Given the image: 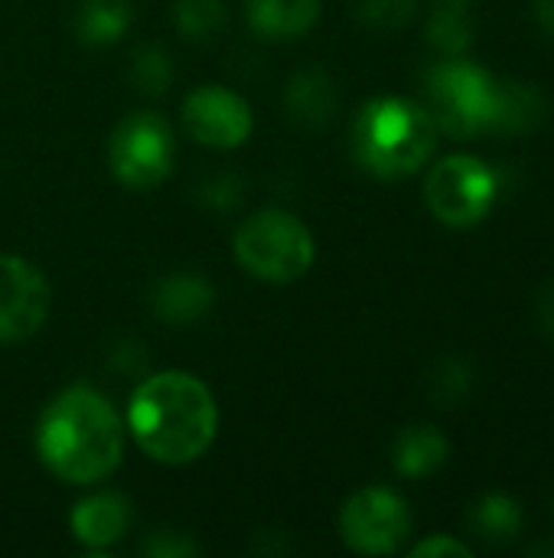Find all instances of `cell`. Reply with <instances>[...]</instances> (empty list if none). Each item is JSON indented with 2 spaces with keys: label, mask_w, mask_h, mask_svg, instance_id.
Masks as SVG:
<instances>
[{
  "label": "cell",
  "mask_w": 554,
  "mask_h": 558,
  "mask_svg": "<svg viewBox=\"0 0 554 558\" xmlns=\"http://www.w3.org/2000/svg\"><path fill=\"white\" fill-rule=\"evenodd\" d=\"M496 78L467 56H444L424 72V108L451 137L490 134Z\"/></svg>",
  "instance_id": "cell-5"
},
{
  "label": "cell",
  "mask_w": 554,
  "mask_h": 558,
  "mask_svg": "<svg viewBox=\"0 0 554 558\" xmlns=\"http://www.w3.org/2000/svg\"><path fill=\"white\" fill-rule=\"evenodd\" d=\"M415 16V0H362L359 20L376 33H398Z\"/></svg>",
  "instance_id": "cell-23"
},
{
  "label": "cell",
  "mask_w": 554,
  "mask_h": 558,
  "mask_svg": "<svg viewBox=\"0 0 554 558\" xmlns=\"http://www.w3.org/2000/svg\"><path fill=\"white\" fill-rule=\"evenodd\" d=\"M183 128L202 147L235 150L251 137L255 121L238 92L225 85H199L183 98Z\"/></svg>",
  "instance_id": "cell-9"
},
{
  "label": "cell",
  "mask_w": 554,
  "mask_h": 558,
  "mask_svg": "<svg viewBox=\"0 0 554 558\" xmlns=\"http://www.w3.org/2000/svg\"><path fill=\"white\" fill-rule=\"evenodd\" d=\"M284 108L297 128L323 131L340 111V92H336L333 75L320 65L297 69L284 88Z\"/></svg>",
  "instance_id": "cell-12"
},
{
  "label": "cell",
  "mask_w": 554,
  "mask_h": 558,
  "mask_svg": "<svg viewBox=\"0 0 554 558\" xmlns=\"http://www.w3.org/2000/svg\"><path fill=\"white\" fill-rule=\"evenodd\" d=\"M131 20H134L131 0H78L72 26L85 46L101 49L118 43L127 33Z\"/></svg>",
  "instance_id": "cell-18"
},
{
  "label": "cell",
  "mask_w": 554,
  "mask_h": 558,
  "mask_svg": "<svg viewBox=\"0 0 554 558\" xmlns=\"http://www.w3.org/2000/svg\"><path fill=\"white\" fill-rule=\"evenodd\" d=\"M428 43L441 56H467L473 46V0H431Z\"/></svg>",
  "instance_id": "cell-19"
},
{
  "label": "cell",
  "mask_w": 554,
  "mask_h": 558,
  "mask_svg": "<svg viewBox=\"0 0 554 558\" xmlns=\"http://www.w3.org/2000/svg\"><path fill=\"white\" fill-rule=\"evenodd\" d=\"M438 124L421 101L382 95L359 108L353 121V154L379 180L418 173L438 147Z\"/></svg>",
  "instance_id": "cell-3"
},
{
  "label": "cell",
  "mask_w": 554,
  "mask_h": 558,
  "mask_svg": "<svg viewBox=\"0 0 554 558\" xmlns=\"http://www.w3.org/2000/svg\"><path fill=\"white\" fill-rule=\"evenodd\" d=\"M36 454L52 477L88 487L118 471L124 425L98 389L69 386L39 415Z\"/></svg>",
  "instance_id": "cell-1"
},
{
  "label": "cell",
  "mask_w": 554,
  "mask_h": 558,
  "mask_svg": "<svg viewBox=\"0 0 554 558\" xmlns=\"http://www.w3.org/2000/svg\"><path fill=\"white\" fill-rule=\"evenodd\" d=\"M340 536L359 556H395L411 536V510L389 487L356 490L340 510Z\"/></svg>",
  "instance_id": "cell-8"
},
{
  "label": "cell",
  "mask_w": 554,
  "mask_h": 558,
  "mask_svg": "<svg viewBox=\"0 0 554 558\" xmlns=\"http://www.w3.org/2000/svg\"><path fill=\"white\" fill-rule=\"evenodd\" d=\"M248 26L271 43L297 39L320 20V0H248Z\"/></svg>",
  "instance_id": "cell-15"
},
{
  "label": "cell",
  "mask_w": 554,
  "mask_h": 558,
  "mask_svg": "<svg viewBox=\"0 0 554 558\" xmlns=\"http://www.w3.org/2000/svg\"><path fill=\"white\" fill-rule=\"evenodd\" d=\"M503 193V173L473 157L451 154L438 160L424 177V203L431 216L447 229H473L480 226Z\"/></svg>",
  "instance_id": "cell-6"
},
{
  "label": "cell",
  "mask_w": 554,
  "mask_h": 558,
  "mask_svg": "<svg viewBox=\"0 0 554 558\" xmlns=\"http://www.w3.org/2000/svg\"><path fill=\"white\" fill-rule=\"evenodd\" d=\"M411 558H473V549L457 536L438 533V536H428L418 546H411Z\"/></svg>",
  "instance_id": "cell-25"
},
{
  "label": "cell",
  "mask_w": 554,
  "mask_h": 558,
  "mask_svg": "<svg viewBox=\"0 0 554 558\" xmlns=\"http://www.w3.org/2000/svg\"><path fill=\"white\" fill-rule=\"evenodd\" d=\"M535 317L542 333L554 340V281H549L539 294H535Z\"/></svg>",
  "instance_id": "cell-26"
},
{
  "label": "cell",
  "mask_w": 554,
  "mask_h": 558,
  "mask_svg": "<svg viewBox=\"0 0 554 558\" xmlns=\"http://www.w3.org/2000/svg\"><path fill=\"white\" fill-rule=\"evenodd\" d=\"M176 160L170 124L153 111L127 114L108 141V167L127 190H150L163 183Z\"/></svg>",
  "instance_id": "cell-7"
},
{
  "label": "cell",
  "mask_w": 554,
  "mask_h": 558,
  "mask_svg": "<svg viewBox=\"0 0 554 558\" xmlns=\"http://www.w3.org/2000/svg\"><path fill=\"white\" fill-rule=\"evenodd\" d=\"M473 366L464 360V356H444L434 369H431V379H428V392L438 405L451 409V405H460L470 389H473Z\"/></svg>",
  "instance_id": "cell-21"
},
{
  "label": "cell",
  "mask_w": 554,
  "mask_h": 558,
  "mask_svg": "<svg viewBox=\"0 0 554 558\" xmlns=\"http://www.w3.org/2000/svg\"><path fill=\"white\" fill-rule=\"evenodd\" d=\"M131 517H134L131 500L124 494L101 490V494H91L72 507L69 530L75 536V543L85 549H111L127 536Z\"/></svg>",
  "instance_id": "cell-11"
},
{
  "label": "cell",
  "mask_w": 554,
  "mask_h": 558,
  "mask_svg": "<svg viewBox=\"0 0 554 558\" xmlns=\"http://www.w3.org/2000/svg\"><path fill=\"white\" fill-rule=\"evenodd\" d=\"M127 428L137 448L160 464L183 468L199 461L219 432L216 396L193 373L167 369L147 376L127 405Z\"/></svg>",
  "instance_id": "cell-2"
},
{
  "label": "cell",
  "mask_w": 554,
  "mask_h": 558,
  "mask_svg": "<svg viewBox=\"0 0 554 558\" xmlns=\"http://www.w3.org/2000/svg\"><path fill=\"white\" fill-rule=\"evenodd\" d=\"M127 78H131V85H134L140 95H163V92L170 88V82H173L170 52L160 49V46H140V49L131 56Z\"/></svg>",
  "instance_id": "cell-22"
},
{
  "label": "cell",
  "mask_w": 554,
  "mask_h": 558,
  "mask_svg": "<svg viewBox=\"0 0 554 558\" xmlns=\"http://www.w3.org/2000/svg\"><path fill=\"white\" fill-rule=\"evenodd\" d=\"M140 553L150 558H193L199 556V546L180 530H157L144 539Z\"/></svg>",
  "instance_id": "cell-24"
},
{
  "label": "cell",
  "mask_w": 554,
  "mask_h": 558,
  "mask_svg": "<svg viewBox=\"0 0 554 558\" xmlns=\"http://www.w3.org/2000/svg\"><path fill=\"white\" fill-rule=\"evenodd\" d=\"M52 307L46 275L16 255H0V343L33 337Z\"/></svg>",
  "instance_id": "cell-10"
},
{
  "label": "cell",
  "mask_w": 554,
  "mask_h": 558,
  "mask_svg": "<svg viewBox=\"0 0 554 558\" xmlns=\"http://www.w3.org/2000/svg\"><path fill=\"white\" fill-rule=\"evenodd\" d=\"M451 445L434 425H408L392 445V468L408 481H424L447 464Z\"/></svg>",
  "instance_id": "cell-16"
},
{
  "label": "cell",
  "mask_w": 554,
  "mask_h": 558,
  "mask_svg": "<svg viewBox=\"0 0 554 558\" xmlns=\"http://www.w3.org/2000/svg\"><path fill=\"white\" fill-rule=\"evenodd\" d=\"M549 118V98L535 82H496V105H493V121H490V134H532L535 128H542Z\"/></svg>",
  "instance_id": "cell-14"
},
{
  "label": "cell",
  "mask_w": 554,
  "mask_h": 558,
  "mask_svg": "<svg viewBox=\"0 0 554 558\" xmlns=\"http://www.w3.org/2000/svg\"><path fill=\"white\" fill-rule=\"evenodd\" d=\"M467 526L477 539H483L487 546H509L522 530H526V510L516 497L509 494H483L470 513H467Z\"/></svg>",
  "instance_id": "cell-17"
},
{
  "label": "cell",
  "mask_w": 554,
  "mask_h": 558,
  "mask_svg": "<svg viewBox=\"0 0 554 558\" xmlns=\"http://www.w3.org/2000/svg\"><path fill=\"white\" fill-rule=\"evenodd\" d=\"M229 10L222 0H176L173 23L189 43H209L225 29Z\"/></svg>",
  "instance_id": "cell-20"
},
{
  "label": "cell",
  "mask_w": 554,
  "mask_h": 558,
  "mask_svg": "<svg viewBox=\"0 0 554 558\" xmlns=\"http://www.w3.org/2000/svg\"><path fill=\"white\" fill-rule=\"evenodd\" d=\"M238 265L268 284H291L313 268L317 242L310 229L284 209H261L248 216L235 232Z\"/></svg>",
  "instance_id": "cell-4"
},
{
  "label": "cell",
  "mask_w": 554,
  "mask_h": 558,
  "mask_svg": "<svg viewBox=\"0 0 554 558\" xmlns=\"http://www.w3.org/2000/svg\"><path fill=\"white\" fill-rule=\"evenodd\" d=\"M212 301H216V288L196 271L167 275L150 291V311L170 327H186L199 320L212 307Z\"/></svg>",
  "instance_id": "cell-13"
},
{
  "label": "cell",
  "mask_w": 554,
  "mask_h": 558,
  "mask_svg": "<svg viewBox=\"0 0 554 558\" xmlns=\"http://www.w3.org/2000/svg\"><path fill=\"white\" fill-rule=\"evenodd\" d=\"M532 16L542 26V33L554 39V0H532Z\"/></svg>",
  "instance_id": "cell-27"
}]
</instances>
